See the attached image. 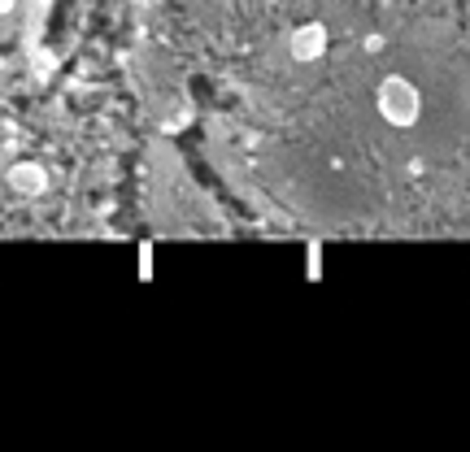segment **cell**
Wrapping results in <instances>:
<instances>
[{"instance_id":"6da1fadb","label":"cell","mask_w":470,"mask_h":452,"mask_svg":"<svg viewBox=\"0 0 470 452\" xmlns=\"http://www.w3.org/2000/svg\"><path fill=\"white\" fill-rule=\"evenodd\" d=\"M374 109H379V118H383L388 127L409 130L423 118V92H418L405 74H388V79H379V88H374Z\"/></svg>"},{"instance_id":"7a4b0ae2","label":"cell","mask_w":470,"mask_h":452,"mask_svg":"<svg viewBox=\"0 0 470 452\" xmlns=\"http://www.w3.org/2000/svg\"><path fill=\"white\" fill-rule=\"evenodd\" d=\"M327 44H332L327 22L309 18V22H297V27L288 31V57H292L297 65H314V62L327 57Z\"/></svg>"},{"instance_id":"3957f363","label":"cell","mask_w":470,"mask_h":452,"mask_svg":"<svg viewBox=\"0 0 470 452\" xmlns=\"http://www.w3.org/2000/svg\"><path fill=\"white\" fill-rule=\"evenodd\" d=\"M4 183H9V192L18 196H44L48 192V170L27 157V162H13L4 170Z\"/></svg>"},{"instance_id":"277c9868","label":"cell","mask_w":470,"mask_h":452,"mask_svg":"<svg viewBox=\"0 0 470 452\" xmlns=\"http://www.w3.org/2000/svg\"><path fill=\"white\" fill-rule=\"evenodd\" d=\"M13 4H18V0H0V13H9V9H13Z\"/></svg>"}]
</instances>
